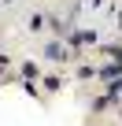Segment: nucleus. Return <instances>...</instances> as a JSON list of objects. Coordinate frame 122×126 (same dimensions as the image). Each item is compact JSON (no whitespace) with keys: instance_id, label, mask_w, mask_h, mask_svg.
<instances>
[{"instance_id":"1","label":"nucleus","mask_w":122,"mask_h":126,"mask_svg":"<svg viewBox=\"0 0 122 126\" xmlns=\"http://www.w3.org/2000/svg\"><path fill=\"white\" fill-rule=\"evenodd\" d=\"M26 26H30V30H33V33H41V30H44V26H48V19H44V15H41V11H33V15H30V19H26Z\"/></svg>"},{"instance_id":"2","label":"nucleus","mask_w":122,"mask_h":126,"mask_svg":"<svg viewBox=\"0 0 122 126\" xmlns=\"http://www.w3.org/2000/svg\"><path fill=\"white\" fill-rule=\"evenodd\" d=\"M107 96H111L115 104L122 100V74H115V78H111V85H107Z\"/></svg>"},{"instance_id":"3","label":"nucleus","mask_w":122,"mask_h":126,"mask_svg":"<svg viewBox=\"0 0 122 126\" xmlns=\"http://www.w3.org/2000/svg\"><path fill=\"white\" fill-rule=\"evenodd\" d=\"M22 78H30V82L37 78V63H26V67H22Z\"/></svg>"},{"instance_id":"4","label":"nucleus","mask_w":122,"mask_h":126,"mask_svg":"<svg viewBox=\"0 0 122 126\" xmlns=\"http://www.w3.org/2000/svg\"><path fill=\"white\" fill-rule=\"evenodd\" d=\"M59 85H63V82H59V78H44V89H48V93H55Z\"/></svg>"},{"instance_id":"5","label":"nucleus","mask_w":122,"mask_h":126,"mask_svg":"<svg viewBox=\"0 0 122 126\" xmlns=\"http://www.w3.org/2000/svg\"><path fill=\"white\" fill-rule=\"evenodd\" d=\"M4 4H15V0H4Z\"/></svg>"}]
</instances>
